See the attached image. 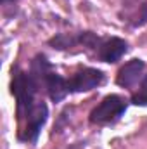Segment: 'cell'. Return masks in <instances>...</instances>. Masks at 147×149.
I'll list each match as a JSON object with an SVG mask.
<instances>
[{"label":"cell","instance_id":"6da1fadb","mask_svg":"<svg viewBox=\"0 0 147 149\" xmlns=\"http://www.w3.org/2000/svg\"><path fill=\"white\" fill-rule=\"evenodd\" d=\"M37 90V81L30 73L17 71L12 81V94L17 99V109L19 114H28V111L33 108V95Z\"/></svg>","mask_w":147,"mask_h":149},{"label":"cell","instance_id":"7a4b0ae2","mask_svg":"<svg viewBox=\"0 0 147 149\" xmlns=\"http://www.w3.org/2000/svg\"><path fill=\"white\" fill-rule=\"evenodd\" d=\"M126 109V102L123 97L119 95H107L104 97L99 106L94 108V111L90 113V121L95 123V125H104V123H109L114 121L116 118H119Z\"/></svg>","mask_w":147,"mask_h":149},{"label":"cell","instance_id":"3957f363","mask_svg":"<svg viewBox=\"0 0 147 149\" xmlns=\"http://www.w3.org/2000/svg\"><path fill=\"white\" fill-rule=\"evenodd\" d=\"M102 80H104V74L99 70H94V68L80 70L68 81L69 83V92H88V90L95 88L97 85H101Z\"/></svg>","mask_w":147,"mask_h":149},{"label":"cell","instance_id":"277c9868","mask_svg":"<svg viewBox=\"0 0 147 149\" xmlns=\"http://www.w3.org/2000/svg\"><path fill=\"white\" fill-rule=\"evenodd\" d=\"M47 106L43 102H38V104H33V108L28 111V127H26V139L28 141H37L38 134L42 130V127L45 125L47 121Z\"/></svg>","mask_w":147,"mask_h":149},{"label":"cell","instance_id":"5b68a950","mask_svg":"<svg viewBox=\"0 0 147 149\" xmlns=\"http://www.w3.org/2000/svg\"><path fill=\"white\" fill-rule=\"evenodd\" d=\"M144 68H146V64H144V61H140V59H132V61H128V63L118 71V78H116L118 85H119V87H125V88L135 85V83L139 81V78L142 76V73H144Z\"/></svg>","mask_w":147,"mask_h":149},{"label":"cell","instance_id":"8992f818","mask_svg":"<svg viewBox=\"0 0 147 149\" xmlns=\"http://www.w3.org/2000/svg\"><path fill=\"white\" fill-rule=\"evenodd\" d=\"M126 42L121 38H109L106 40L101 49H99V56L102 61L106 63H116L118 59H121V56L126 52Z\"/></svg>","mask_w":147,"mask_h":149},{"label":"cell","instance_id":"52a82bcc","mask_svg":"<svg viewBox=\"0 0 147 149\" xmlns=\"http://www.w3.org/2000/svg\"><path fill=\"white\" fill-rule=\"evenodd\" d=\"M45 85H47L49 95H50V99H52L54 102H61V101L68 95V92H69V83H68L61 74L52 73V71L47 74Z\"/></svg>","mask_w":147,"mask_h":149},{"label":"cell","instance_id":"ba28073f","mask_svg":"<svg viewBox=\"0 0 147 149\" xmlns=\"http://www.w3.org/2000/svg\"><path fill=\"white\" fill-rule=\"evenodd\" d=\"M132 102L137 104V106H147V76L142 80L140 90L132 97Z\"/></svg>","mask_w":147,"mask_h":149},{"label":"cell","instance_id":"9c48e42d","mask_svg":"<svg viewBox=\"0 0 147 149\" xmlns=\"http://www.w3.org/2000/svg\"><path fill=\"white\" fill-rule=\"evenodd\" d=\"M142 17H144V21H147V2L142 5Z\"/></svg>","mask_w":147,"mask_h":149}]
</instances>
